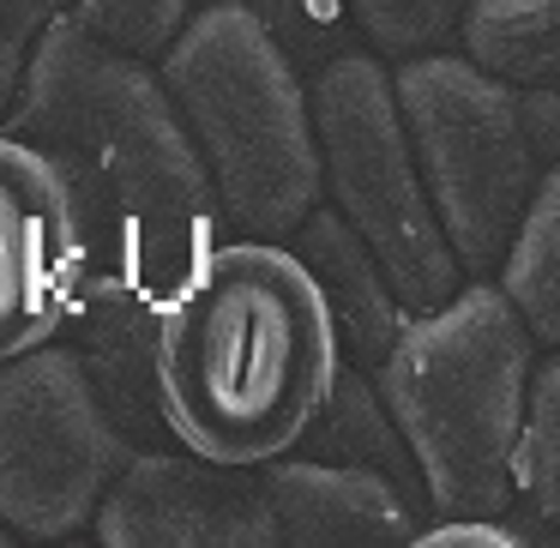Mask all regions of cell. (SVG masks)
<instances>
[{"mask_svg":"<svg viewBox=\"0 0 560 548\" xmlns=\"http://www.w3.org/2000/svg\"><path fill=\"white\" fill-rule=\"evenodd\" d=\"M343 368V331L290 242L218 235L158 307V410L175 446L223 464L302 452Z\"/></svg>","mask_w":560,"mask_h":548,"instance_id":"cell-1","label":"cell"},{"mask_svg":"<svg viewBox=\"0 0 560 548\" xmlns=\"http://www.w3.org/2000/svg\"><path fill=\"white\" fill-rule=\"evenodd\" d=\"M13 133L43 145L79 199L91 259L170 290L218 235L223 199L151 61L103 49L61 19L31 43Z\"/></svg>","mask_w":560,"mask_h":548,"instance_id":"cell-2","label":"cell"},{"mask_svg":"<svg viewBox=\"0 0 560 548\" xmlns=\"http://www.w3.org/2000/svg\"><path fill=\"white\" fill-rule=\"evenodd\" d=\"M536 350V331L494 278H470L446 307L398 331L374 380L416 452L428 518L518 512V434Z\"/></svg>","mask_w":560,"mask_h":548,"instance_id":"cell-3","label":"cell"},{"mask_svg":"<svg viewBox=\"0 0 560 548\" xmlns=\"http://www.w3.org/2000/svg\"><path fill=\"white\" fill-rule=\"evenodd\" d=\"M158 73L218 182L223 223L259 242H295L326 206V163L314 91L290 49L242 0H211Z\"/></svg>","mask_w":560,"mask_h":548,"instance_id":"cell-4","label":"cell"},{"mask_svg":"<svg viewBox=\"0 0 560 548\" xmlns=\"http://www.w3.org/2000/svg\"><path fill=\"white\" fill-rule=\"evenodd\" d=\"M319 127V163H326V199L343 211L355 235L380 254L386 278L398 283L410 314H434L464 290V266L452 235L428 194L416 139L404 127L398 79L386 55L343 49L319 73H307Z\"/></svg>","mask_w":560,"mask_h":548,"instance_id":"cell-5","label":"cell"},{"mask_svg":"<svg viewBox=\"0 0 560 548\" xmlns=\"http://www.w3.org/2000/svg\"><path fill=\"white\" fill-rule=\"evenodd\" d=\"M392 79L464 278H500L512 235L548 175L518 91L464 49L398 61Z\"/></svg>","mask_w":560,"mask_h":548,"instance_id":"cell-6","label":"cell"},{"mask_svg":"<svg viewBox=\"0 0 560 548\" xmlns=\"http://www.w3.org/2000/svg\"><path fill=\"white\" fill-rule=\"evenodd\" d=\"M133 446L67 338L0 362V518L25 543L85 536Z\"/></svg>","mask_w":560,"mask_h":548,"instance_id":"cell-7","label":"cell"},{"mask_svg":"<svg viewBox=\"0 0 560 548\" xmlns=\"http://www.w3.org/2000/svg\"><path fill=\"white\" fill-rule=\"evenodd\" d=\"M91 278V235L67 175L43 145L0 127V362L67 331Z\"/></svg>","mask_w":560,"mask_h":548,"instance_id":"cell-8","label":"cell"},{"mask_svg":"<svg viewBox=\"0 0 560 548\" xmlns=\"http://www.w3.org/2000/svg\"><path fill=\"white\" fill-rule=\"evenodd\" d=\"M103 548H271L283 543L266 470L187 446H133L97 524Z\"/></svg>","mask_w":560,"mask_h":548,"instance_id":"cell-9","label":"cell"},{"mask_svg":"<svg viewBox=\"0 0 560 548\" xmlns=\"http://www.w3.org/2000/svg\"><path fill=\"white\" fill-rule=\"evenodd\" d=\"M266 488L278 506L283 543L295 548H368V543H422L428 500L422 488L398 482L368 464H338L314 458V452H290V458L266 464Z\"/></svg>","mask_w":560,"mask_h":548,"instance_id":"cell-10","label":"cell"},{"mask_svg":"<svg viewBox=\"0 0 560 548\" xmlns=\"http://www.w3.org/2000/svg\"><path fill=\"white\" fill-rule=\"evenodd\" d=\"M158 307L163 290H145V283L91 259V278L61 331L73 343V355L85 362L91 386L115 410V422L139 446H170V428H163L158 410Z\"/></svg>","mask_w":560,"mask_h":548,"instance_id":"cell-11","label":"cell"},{"mask_svg":"<svg viewBox=\"0 0 560 548\" xmlns=\"http://www.w3.org/2000/svg\"><path fill=\"white\" fill-rule=\"evenodd\" d=\"M290 247L307 259V271L319 278L331 314H338L343 355H350L355 368H368V374H380L386 355H392V343H398V331L416 319L410 307H404L398 283L386 278L380 254L343 223V211L331 206V199L295 230Z\"/></svg>","mask_w":560,"mask_h":548,"instance_id":"cell-12","label":"cell"},{"mask_svg":"<svg viewBox=\"0 0 560 548\" xmlns=\"http://www.w3.org/2000/svg\"><path fill=\"white\" fill-rule=\"evenodd\" d=\"M458 49L512 91L560 85V0H470Z\"/></svg>","mask_w":560,"mask_h":548,"instance_id":"cell-13","label":"cell"},{"mask_svg":"<svg viewBox=\"0 0 560 548\" xmlns=\"http://www.w3.org/2000/svg\"><path fill=\"white\" fill-rule=\"evenodd\" d=\"M302 452L338 458V464H368V470H386V476H398V482L422 488L416 452H410V440H404L398 416H392L386 392H380V380L355 362L343 368L338 392H331V404L319 410V422H314V434L302 440ZM422 500H428V488H422Z\"/></svg>","mask_w":560,"mask_h":548,"instance_id":"cell-14","label":"cell"},{"mask_svg":"<svg viewBox=\"0 0 560 548\" xmlns=\"http://www.w3.org/2000/svg\"><path fill=\"white\" fill-rule=\"evenodd\" d=\"M494 283L512 295V307L536 331V343L560 350V170L542 175Z\"/></svg>","mask_w":560,"mask_h":548,"instance_id":"cell-15","label":"cell"},{"mask_svg":"<svg viewBox=\"0 0 560 548\" xmlns=\"http://www.w3.org/2000/svg\"><path fill=\"white\" fill-rule=\"evenodd\" d=\"M518 512L536 536L560 543V350L536 355L518 434Z\"/></svg>","mask_w":560,"mask_h":548,"instance_id":"cell-16","label":"cell"},{"mask_svg":"<svg viewBox=\"0 0 560 548\" xmlns=\"http://www.w3.org/2000/svg\"><path fill=\"white\" fill-rule=\"evenodd\" d=\"M199 7H211V0H73L67 19H73L85 37H97L103 49L158 67L163 55L187 37Z\"/></svg>","mask_w":560,"mask_h":548,"instance_id":"cell-17","label":"cell"},{"mask_svg":"<svg viewBox=\"0 0 560 548\" xmlns=\"http://www.w3.org/2000/svg\"><path fill=\"white\" fill-rule=\"evenodd\" d=\"M343 13L355 19L368 49L398 67V61H416V55L458 49L470 0H343Z\"/></svg>","mask_w":560,"mask_h":548,"instance_id":"cell-18","label":"cell"},{"mask_svg":"<svg viewBox=\"0 0 560 548\" xmlns=\"http://www.w3.org/2000/svg\"><path fill=\"white\" fill-rule=\"evenodd\" d=\"M242 7L290 49L302 73H319L343 49H362V31L343 13V0H242Z\"/></svg>","mask_w":560,"mask_h":548,"instance_id":"cell-19","label":"cell"},{"mask_svg":"<svg viewBox=\"0 0 560 548\" xmlns=\"http://www.w3.org/2000/svg\"><path fill=\"white\" fill-rule=\"evenodd\" d=\"M536 530L524 518H428L422 548H524Z\"/></svg>","mask_w":560,"mask_h":548,"instance_id":"cell-20","label":"cell"},{"mask_svg":"<svg viewBox=\"0 0 560 548\" xmlns=\"http://www.w3.org/2000/svg\"><path fill=\"white\" fill-rule=\"evenodd\" d=\"M73 13V0H0V37L13 43H37L49 25H61V19Z\"/></svg>","mask_w":560,"mask_h":548,"instance_id":"cell-21","label":"cell"},{"mask_svg":"<svg viewBox=\"0 0 560 548\" xmlns=\"http://www.w3.org/2000/svg\"><path fill=\"white\" fill-rule=\"evenodd\" d=\"M518 103H524V121H530V139H536L542 170H560V85L518 91Z\"/></svg>","mask_w":560,"mask_h":548,"instance_id":"cell-22","label":"cell"},{"mask_svg":"<svg viewBox=\"0 0 560 548\" xmlns=\"http://www.w3.org/2000/svg\"><path fill=\"white\" fill-rule=\"evenodd\" d=\"M25 67H31V49L13 37H0V127L13 121L19 109V91H25Z\"/></svg>","mask_w":560,"mask_h":548,"instance_id":"cell-23","label":"cell"},{"mask_svg":"<svg viewBox=\"0 0 560 548\" xmlns=\"http://www.w3.org/2000/svg\"><path fill=\"white\" fill-rule=\"evenodd\" d=\"M13 543H19V530H13L7 518H0V548H13Z\"/></svg>","mask_w":560,"mask_h":548,"instance_id":"cell-24","label":"cell"}]
</instances>
